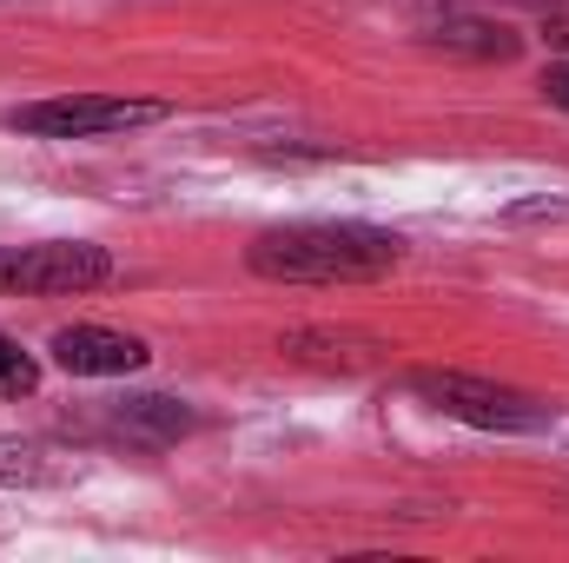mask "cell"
I'll return each mask as SVG.
<instances>
[{
  "label": "cell",
  "instance_id": "6da1fadb",
  "mask_svg": "<svg viewBox=\"0 0 569 563\" xmlns=\"http://www.w3.org/2000/svg\"><path fill=\"white\" fill-rule=\"evenodd\" d=\"M246 266L272 285H371L405 266V239L365 219H305L259 233Z\"/></svg>",
  "mask_w": 569,
  "mask_h": 563
},
{
  "label": "cell",
  "instance_id": "7a4b0ae2",
  "mask_svg": "<svg viewBox=\"0 0 569 563\" xmlns=\"http://www.w3.org/2000/svg\"><path fill=\"white\" fill-rule=\"evenodd\" d=\"M159 120H172L166 100H127V93H60V100H27L7 113V127L33 140H113Z\"/></svg>",
  "mask_w": 569,
  "mask_h": 563
},
{
  "label": "cell",
  "instance_id": "3957f363",
  "mask_svg": "<svg viewBox=\"0 0 569 563\" xmlns=\"http://www.w3.org/2000/svg\"><path fill=\"white\" fill-rule=\"evenodd\" d=\"M120 273L107 246L93 239H40V246H0V298H67L93 292Z\"/></svg>",
  "mask_w": 569,
  "mask_h": 563
},
{
  "label": "cell",
  "instance_id": "277c9868",
  "mask_svg": "<svg viewBox=\"0 0 569 563\" xmlns=\"http://www.w3.org/2000/svg\"><path fill=\"white\" fill-rule=\"evenodd\" d=\"M411 392L425 398L430 412H443V418L457 424H477V431H537V424L550 418L530 392H517V385H497V378H470V372H411Z\"/></svg>",
  "mask_w": 569,
  "mask_h": 563
},
{
  "label": "cell",
  "instance_id": "5b68a950",
  "mask_svg": "<svg viewBox=\"0 0 569 563\" xmlns=\"http://www.w3.org/2000/svg\"><path fill=\"white\" fill-rule=\"evenodd\" d=\"M146 338L113 332V325H60L53 332V365L73 378H133L146 372Z\"/></svg>",
  "mask_w": 569,
  "mask_h": 563
},
{
  "label": "cell",
  "instance_id": "8992f818",
  "mask_svg": "<svg viewBox=\"0 0 569 563\" xmlns=\"http://www.w3.org/2000/svg\"><path fill=\"white\" fill-rule=\"evenodd\" d=\"M107 431L133 451H166L179 437L199 431V412L186 398H159V392H133V398H113L107 405Z\"/></svg>",
  "mask_w": 569,
  "mask_h": 563
},
{
  "label": "cell",
  "instance_id": "52a82bcc",
  "mask_svg": "<svg viewBox=\"0 0 569 563\" xmlns=\"http://www.w3.org/2000/svg\"><path fill=\"white\" fill-rule=\"evenodd\" d=\"M279 352L291 365H311V372H365V365H378L385 358V338H371V332H351V325H298V332H284Z\"/></svg>",
  "mask_w": 569,
  "mask_h": 563
},
{
  "label": "cell",
  "instance_id": "ba28073f",
  "mask_svg": "<svg viewBox=\"0 0 569 563\" xmlns=\"http://www.w3.org/2000/svg\"><path fill=\"white\" fill-rule=\"evenodd\" d=\"M425 40L437 53H463V60H517V47H523L517 27L483 20V13H443L425 27Z\"/></svg>",
  "mask_w": 569,
  "mask_h": 563
},
{
  "label": "cell",
  "instance_id": "9c48e42d",
  "mask_svg": "<svg viewBox=\"0 0 569 563\" xmlns=\"http://www.w3.org/2000/svg\"><path fill=\"white\" fill-rule=\"evenodd\" d=\"M53 477H60V464H53L40 444L0 437V491H33V484H53Z\"/></svg>",
  "mask_w": 569,
  "mask_h": 563
},
{
  "label": "cell",
  "instance_id": "30bf717a",
  "mask_svg": "<svg viewBox=\"0 0 569 563\" xmlns=\"http://www.w3.org/2000/svg\"><path fill=\"white\" fill-rule=\"evenodd\" d=\"M33 392H40V358L0 332V398H33Z\"/></svg>",
  "mask_w": 569,
  "mask_h": 563
},
{
  "label": "cell",
  "instance_id": "8fae6325",
  "mask_svg": "<svg viewBox=\"0 0 569 563\" xmlns=\"http://www.w3.org/2000/svg\"><path fill=\"white\" fill-rule=\"evenodd\" d=\"M543 100H550V107H563V113H569V60H557V67L543 73Z\"/></svg>",
  "mask_w": 569,
  "mask_h": 563
},
{
  "label": "cell",
  "instance_id": "7c38bea8",
  "mask_svg": "<svg viewBox=\"0 0 569 563\" xmlns=\"http://www.w3.org/2000/svg\"><path fill=\"white\" fill-rule=\"evenodd\" d=\"M543 33H550L557 47H569V7H557V13H543Z\"/></svg>",
  "mask_w": 569,
  "mask_h": 563
}]
</instances>
